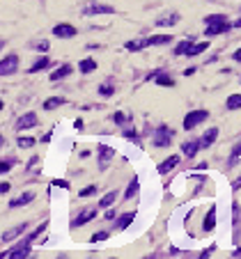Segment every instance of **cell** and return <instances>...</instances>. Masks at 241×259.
<instances>
[{
	"instance_id": "cell-1",
	"label": "cell",
	"mask_w": 241,
	"mask_h": 259,
	"mask_svg": "<svg viewBox=\"0 0 241 259\" xmlns=\"http://www.w3.org/2000/svg\"><path fill=\"white\" fill-rule=\"evenodd\" d=\"M204 23H207L204 37H216V35H223V32H227L230 28H232L223 14H209L207 19H204Z\"/></svg>"
},
{
	"instance_id": "cell-2",
	"label": "cell",
	"mask_w": 241,
	"mask_h": 259,
	"mask_svg": "<svg viewBox=\"0 0 241 259\" xmlns=\"http://www.w3.org/2000/svg\"><path fill=\"white\" fill-rule=\"evenodd\" d=\"M30 245H32V241L28 237L23 239L21 243H16L14 248H9V250H5V252H0V259H14V257H28L30 255Z\"/></svg>"
},
{
	"instance_id": "cell-3",
	"label": "cell",
	"mask_w": 241,
	"mask_h": 259,
	"mask_svg": "<svg viewBox=\"0 0 241 259\" xmlns=\"http://www.w3.org/2000/svg\"><path fill=\"white\" fill-rule=\"evenodd\" d=\"M209 117V110H191L186 117H184V129L191 131V129H196L200 122H204Z\"/></svg>"
},
{
	"instance_id": "cell-4",
	"label": "cell",
	"mask_w": 241,
	"mask_h": 259,
	"mask_svg": "<svg viewBox=\"0 0 241 259\" xmlns=\"http://www.w3.org/2000/svg\"><path fill=\"white\" fill-rule=\"evenodd\" d=\"M170 142H173V131L168 126H158L154 131V147L163 149V147H170Z\"/></svg>"
},
{
	"instance_id": "cell-5",
	"label": "cell",
	"mask_w": 241,
	"mask_h": 259,
	"mask_svg": "<svg viewBox=\"0 0 241 259\" xmlns=\"http://www.w3.org/2000/svg\"><path fill=\"white\" fill-rule=\"evenodd\" d=\"M16 69H19V55L16 53L0 60V76H12V74H16Z\"/></svg>"
},
{
	"instance_id": "cell-6",
	"label": "cell",
	"mask_w": 241,
	"mask_h": 259,
	"mask_svg": "<svg viewBox=\"0 0 241 259\" xmlns=\"http://www.w3.org/2000/svg\"><path fill=\"white\" fill-rule=\"evenodd\" d=\"M115 7L110 5H104V2H88L83 7V14L85 16H94V14H113Z\"/></svg>"
},
{
	"instance_id": "cell-7",
	"label": "cell",
	"mask_w": 241,
	"mask_h": 259,
	"mask_svg": "<svg viewBox=\"0 0 241 259\" xmlns=\"http://www.w3.org/2000/svg\"><path fill=\"white\" fill-rule=\"evenodd\" d=\"M92 218H97V209H94V206H90V209H83V211H81V214L74 218L71 227H83V225H88V222L92 220Z\"/></svg>"
},
{
	"instance_id": "cell-8",
	"label": "cell",
	"mask_w": 241,
	"mask_h": 259,
	"mask_svg": "<svg viewBox=\"0 0 241 259\" xmlns=\"http://www.w3.org/2000/svg\"><path fill=\"white\" fill-rule=\"evenodd\" d=\"M99 168L106 170L108 168V163H110V159L115 156V149L113 147H108V145H99Z\"/></svg>"
},
{
	"instance_id": "cell-9",
	"label": "cell",
	"mask_w": 241,
	"mask_h": 259,
	"mask_svg": "<svg viewBox=\"0 0 241 259\" xmlns=\"http://www.w3.org/2000/svg\"><path fill=\"white\" fill-rule=\"evenodd\" d=\"M53 35L60 39H71V37H76V28L69 25V23H58V25L53 28Z\"/></svg>"
},
{
	"instance_id": "cell-10",
	"label": "cell",
	"mask_w": 241,
	"mask_h": 259,
	"mask_svg": "<svg viewBox=\"0 0 241 259\" xmlns=\"http://www.w3.org/2000/svg\"><path fill=\"white\" fill-rule=\"evenodd\" d=\"M32 126H37V115H35V113L21 115V117H19V122H16V129H19V131L32 129Z\"/></svg>"
},
{
	"instance_id": "cell-11",
	"label": "cell",
	"mask_w": 241,
	"mask_h": 259,
	"mask_svg": "<svg viewBox=\"0 0 241 259\" xmlns=\"http://www.w3.org/2000/svg\"><path fill=\"white\" fill-rule=\"evenodd\" d=\"M216 138H219V129H207V133H204L197 142H200V147H202V149H207V147H211L214 142H216Z\"/></svg>"
},
{
	"instance_id": "cell-12",
	"label": "cell",
	"mask_w": 241,
	"mask_h": 259,
	"mask_svg": "<svg viewBox=\"0 0 241 259\" xmlns=\"http://www.w3.org/2000/svg\"><path fill=\"white\" fill-rule=\"evenodd\" d=\"M25 227H28V225H25V222H21V225H16V227L7 229V232L2 234V241H5V243H9V241H14L16 237H21L23 232H25Z\"/></svg>"
},
{
	"instance_id": "cell-13",
	"label": "cell",
	"mask_w": 241,
	"mask_h": 259,
	"mask_svg": "<svg viewBox=\"0 0 241 259\" xmlns=\"http://www.w3.org/2000/svg\"><path fill=\"white\" fill-rule=\"evenodd\" d=\"M179 165V156H170V159H166L161 165H158V175H166V172H170V170H175Z\"/></svg>"
},
{
	"instance_id": "cell-14",
	"label": "cell",
	"mask_w": 241,
	"mask_h": 259,
	"mask_svg": "<svg viewBox=\"0 0 241 259\" xmlns=\"http://www.w3.org/2000/svg\"><path fill=\"white\" fill-rule=\"evenodd\" d=\"M175 23H179V14L177 12H170V14H163V16H158L156 19V25H175Z\"/></svg>"
},
{
	"instance_id": "cell-15",
	"label": "cell",
	"mask_w": 241,
	"mask_h": 259,
	"mask_svg": "<svg viewBox=\"0 0 241 259\" xmlns=\"http://www.w3.org/2000/svg\"><path fill=\"white\" fill-rule=\"evenodd\" d=\"M32 199H35V193H32V191H28V193H23L21 198L12 199V202H9V206H12V209H16V206H25V204H30Z\"/></svg>"
},
{
	"instance_id": "cell-16",
	"label": "cell",
	"mask_w": 241,
	"mask_h": 259,
	"mask_svg": "<svg viewBox=\"0 0 241 259\" xmlns=\"http://www.w3.org/2000/svg\"><path fill=\"white\" fill-rule=\"evenodd\" d=\"M214 227H216V206H211L209 214L204 216V222H202V229H204V232H211Z\"/></svg>"
},
{
	"instance_id": "cell-17",
	"label": "cell",
	"mask_w": 241,
	"mask_h": 259,
	"mask_svg": "<svg viewBox=\"0 0 241 259\" xmlns=\"http://www.w3.org/2000/svg\"><path fill=\"white\" fill-rule=\"evenodd\" d=\"M207 48H209V41H197V44H191V46H189L186 55H189V58H196V55L204 53Z\"/></svg>"
},
{
	"instance_id": "cell-18",
	"label": "cell",
	"mask_w": 241,
	"mask_h": 259,
	"mask_svg": "<svg viewBox=\"0 0 241 259\" xmlns=\"http://www.w3.org/2000/svg\"><path fill=\"white\" fill-rule=\"evenodd\" d=\"M67 103V99L65 97H51V99L44 101V110H55V108H60Z\"/></svg>"
},
{
	"instance_id": "cell-19",
	"label": "cell",
	"mask_w": 241,
	"mask_h": 259,
	"mask_svg": "<svg viewBox=\"0 0 241 259\" xmlns=\"http://www.w3.org/2000/svg\"><path fill=\"white\" fill-rule=\"evenodd\" d=\"M71 71H74V69H71V64H62V67H58V69H55V71L51 74V80H60V78H67Z\"/></svg>"
},
{
	"instance_id": "cell-20",
	"label": "cell",
	"mask_w": 241,
	"mask_h": 259,
	"mask_svg": "<svg viewBox=\"0 0 241 259\" xmlns=\"http://www.w3.org/2000/svg\"><path fill=\"white\" fill-rule=\"evenodd\" d=\"M197 149H200V142H196V140H191V142H184V145H181V152H184V156H189V159L196 156Z\"/></svg>"
},
{
	"instance_id": "cell-21",
	"label": "cell",
	"mask_w": 241,
	"mask_h": 259,
	"mask_svg": "<svg viewBox=\"0 0 241 259\" xmlns=\"http://www.w3.org/2000/svg\"><path fill=\"white\" fill-rule=\"evenodd\" d=\"M46 67H51V60H48V55H42V58L28 69V74H37V71H42V69H46Z\"/></svg>"
},
{
	"instance_id": "cell-22",
	"label": "cell",
	"mask_w": 241,
	"mask_h": 259,
	"mask_svg": "<svg viewBox=\"0 0 241 259\" xmlns=\"http://www.w3.org/2000/svg\"><path fill=\"white\" fill-rule=\"evenodd\" d=\"M145 46H150V41H147V37L145 39H131V41H127V51H143Z\"/></svg>"
},
{
	"instance_id": "cell-23",
	"label": "cell",
	"mask_w": 241,
	"mask_h": 259,
	"mask_svg": "<svg viewBox=\"0 0 241 259\" xmlns=\"http://www.w3.org/2000/svg\"><path fill=\"white\" fill-rule=\"evenodd\" d=\"M147 41H150V46H163V44H170L173 37L170 35H154V37H147Z\"/></svg>"
},
{
	"instance_id": "cell-24",
	"label": "cell",
	"mask_w": 241,
	"mask_h": 259,
	"mask_svg": "<svg viewBox=\"0 0 241 259\" xmlns=\"http://www.w3.org/2000/svg\"><path fill=\"white\" fill-rule=\"evenodd\" d=\"M115 199H117V191L106 193L104 198H101V202H99V206H101V209H108V206H113V204H115Z\"/></svg>"
},
{
	"instance_id": "cell-25",
	"label": "cell",
	"mask_w": 241,
	"mask_h": 259,
	"mask_svg": "<svg viewBox=\"0 0 241 259\" xmlns=\"http://www.w3.org/2000/svg\"><path fill=\"white\" fill-rule=\"evenodd\" d=\"M78 69H81L83 74H92V71L97 69V62L92 60V58H85V60H81V64H78Z\"/></svg>"
},
{
	"instance_id": "cell-26",
	"label": "cell",
	"mask_w": 241,
	"mask_h": 259,
	"mask_svg": "<svg viewBox=\"0 0 241 259\" xmlns=\"http://www.w3.org/2000/svg\"><path fill=\"white\" fill-rule=\"evenodd\" d=\"M154 80H156L158 85H163V87H173V85H175L173 76H168V74H163V71H158L156 76H154Z\"/></svg>"
},
{
	"instance_id": "cell-27",
	"label": "cell",
	"mask_w": 241,
	"mask_h": 259,
	"mask_svg": "<svg viewBox=\"0 0 241 259\" xmlns=\"http://www.w3.org/2000/svg\"><path fill=\"white\" fill-rule=\"evenodd\" d=\"M138 188H140V183H138V179L133 177V179L129 181V188H127V193H124V199H133V195L138 193Z\"/></svg>"
},
{
	"instance_id": "cell-28",
	"label": "cell",
	"mask_w": 241,
	"mask_h": 259,
	"mask_svg": "<svg viewBox=\"0 0 241 259\" xmlns=\"http://www.w3.org/2000/svg\"><path fill=\"white\" fill-rule=\"evenodd\" d=\"M133 220H136V214H124V216H120V220H117V227H120V229H127Z\"/></svg>"
},
{
	"instance_id": "cell-29",
	"label": "cell",
	"mask_w": 241,
	"mask_h": 259,
	"mask_svg": "<svg viewBox=\"0 0 241 259\" xmlns=\"http://www.w3.org/2000/svg\"><path fill=\"white\" fill-rule=\"evenodd\" d=\"M191 44H193L191 39H184V41H179V44L175 46V55H177V58H179V55H186V51H189Z\"/></svg>"
},
{
	"instance_id": "cell-30",
	"label": "cell",
	"mask_w": 241,
	"mask_h": 259,
	"mask_svg": "<svg viewBox=\"0 0 241 259\" xmlns=\"http://www.w3.org/2000/svg\"><path fill=\"white\" fill-rule=\"evenodd\" d=\"M227 110H239L241 108V94H232L230 99H227Z\"/></svg>"
},
{
	"instance_id": "cell-31",
	"label": "cell",
	"mask_w": 241,
	"mask_h": 259,
	"mask_svg": "<svg viewBox=\"0 0 241 259\" xmlns=\"http://www.w3.org/2000/svg\"><path fill=\"white\" fill-rule=\"evenodd\" d=\"M113 92H115V87H113V83L108 80V83H104L101 87H99V94L104 97V99H108V97H113Z\"/></svg>"
},
{
	"instance_id": "cell-32",
	"label": "cell",
	"mask_w": 241,
	"mask_h": 259,
	"mask_svg": "<svg viewBox=\"0 0 241 259\" xmlns=\"http://www.w3.org/2000/svg\"><path fill=\"white\" fill-rule=\"evenodd\" d=\"M30 48H37V51H48V41L46 39H37V41H30Z\"/></svg>"
},
{
	"instance_id": "cell-33",
	"label": "cell",
	"mask_w": 241,
	"mask_h": 259,
	"mask_svg": "<svg viewBox=\"0 0 241 259\" xmlns=\"http://www.w3.org/2000/svg\"><path fill=\"white\" fill-rule=\"evenodd\" d=\"M35 145V138H19V147H21V149H30V147Z\"/></svg>"
},
{
	"instance_id": "cell-34",
	"label": "cell",
	"mask_w": 241,
	"mask_h": 259,
	"mask_svg": "<svg viewBox=\"0 0 241 259\" xmlns=\"http://www.w3.org/2000/svg\"><path fill=\"white\" fill-rule=\"evenodd\" d=\"M94 193H97V186H88V188H83L78 195H81V198H90V195H94Z\"/></svg>"
},
{
	"instance_id": "cell-35",
	"label": "cell",
	"mask_w": 241,
	"mask_h": 259,
	"mask_svg": "<svg viewBox=\"0 0 241 259\" xmlns=\"http://www.w3.org/2000/svg\"><path fill=\"white\" fill-rule=\"evenodd\" d=\"M106 239H108V232H97V234L92 237V241H94V243H99V241H106Z\"/></svg>"
},
{
	"instance_id": "cell-36",
	"label": "cell",
	"mask_w": 241,
	"mask_h": 259,
	"mask_svg": "<svg viewBox=\"0 0 241 259\" xmlns=\"http://www.w3.org/2000/svg\"><path fill=\"white\" fill-rule=\"evenodd\" d=\"M12 170V160H0V172H9Z\"/></svg>"
},
{
	"instance_id": "cell-37",
	"label": "cell",
	"mask_w": 241,
	"mask_h": 259,
	"mask_svg": "<svg viewBox=\"0 0 241 259\" xmlns=\"http://www.w3.org/2000/svg\"><path fill=\"white\" fill-rule=\"evenodd\" d=\"M239 156H241V142H237V145H234V149H232V160L239 159Z\"/></svg>"
},
{
	"instance_id": "cell-38",
	"label": "cell",
	"mask_w": 241,
	"mask_h": 259,
	"mask_svg": "<svg viewBox=\"0 0 241 259\" xmlns=\"http://www.w3.org/2000/svg\"><path fill=\"white\" fill-rule=\"evenodd\" d=\"M113 120H115V122H117V124H122V122H127V115L115 113V115H113Z\"/></svg>"
},
{
	"instance_id": "cell-39",
	"label": "cell",
	"mask_w": 241,
	"mask_h": 259,
	"mask_svg": "<svg viewBox=\"0 0 241 259\" xmlns=\"http://www.w3.org/2000/svg\"><path fill=\"white\" fill-rule=\"evenodd\" d=\"M53 186H58V188H69V183L65 181V179H55V181H53Z\"/></svg>"
},
{
	"instance_id": "cell-40",
	"label": "cell",
	"mask_w": 241,
	"mask_h": 259,
	"mask_svg": "<svg viewBox=\"0 0 241 259\" xmlns=\"http://www.w3.org/2000/svg\"><path fill=\"white\" fill-rule=\"evenodd\" d=\"M124 136H127V138H131V140H138V133H136V131H131V129H127V131H124Z\"/></svg>"
},
{
	"instance_id": "cell-41",
	"label": "cell",
	"mask_w": 241,
	"mask_h": 259,
	"mask_svg": "<svg viewBox=\"0 0 241 259\" xmlns=\"http://www.w3.org/2000/svg\"><path fill=\"white\" fill-rule=\"evenodd\" d=\"M9 188H12V186H9L7 181H2V183H0V193H7Z\"/></svg>"
},
{
	"instance_id": "cell-42",
	"label": "cell",
	"mask_w": 241,
	"mask_h": 259,
	"mask_svg": "<svg viewBox=\"0 0 241 259\" xmlns=\"http://www.w3.org/2000/svg\"><path fill=\"white\" fill-rule=\"evenodd\" d=\"M106 218H108V220H113V218H115V211L110 209V206H108V211H106Z\"/></svg>"
},
{
	"instance_id": "cell-43",
	"label": "cell",
	"mask_w": 241,
	"mask_h": 259,
	"mask_svg": "<svg viewBox=\"0 0 241 259\" xmlns=\"http://www.w3.org/2000/svg\"><path fill=\"white\" fill-rule=\"evenodd\" d=\"M232 58H234V62H241V48H239V51H237V53L232 55Z\"/></svg>"
},
{
	"instance_id": "cell-44",
	"label": "cell",
	"mask_w": 241,
	"mask_h": 259,
	"mask_svg": "<svg viewBox=\"0 0 241 259\" xmlns=\"http://www.w3.org/2000/svg\"><path fill=\"white\" fill-rule=\"evenodd\" d=\"M232 188H234V191H237V188H241V179H237V181L232 183Z\"/></svg>"
},
{
	"instance_id": "cell-45",
	"label": "cell",
	"mask_w": 241,
	"mask_h": 259,
	"mask_svg": "<svg viewBox=\"0 0 241 259\" xmlns=\"http://www.w3.org/2000/svg\"><path fill=\"white\" fill-rule=\"evenodd\" d=\"M0 48H5V39L0 37Z\"/></svg>"
},
{
	"instance_id": "cell-46",
	"label": "cell",
	"mask_w": 241,
	"mask_h": 259,
	"mask_svg": "<svg viewBox=\"0 0 241 259\" xmlns=\"http://www.w3.org/2000/svg\"><path fill=\"white\" fill-rule=\"evenodd\" d=\"M2 142H5V138H2V136H0V147H2Z\"/></svg>"
},
{
	"instance_id": "cell-47",
	"label": "cell",
	"mask_w": 241,
	"mask_h": 259,
	"mask_svg": "<svg viewBox=\"0 0 241 259\" xmlns=\"http://www.w3.org/2000/svg\"><path fill=\"white\" fill-rule=\"evenodd\" d=\"M0 108H2V101H0Z\"/></svg>"
}]
</instances>
